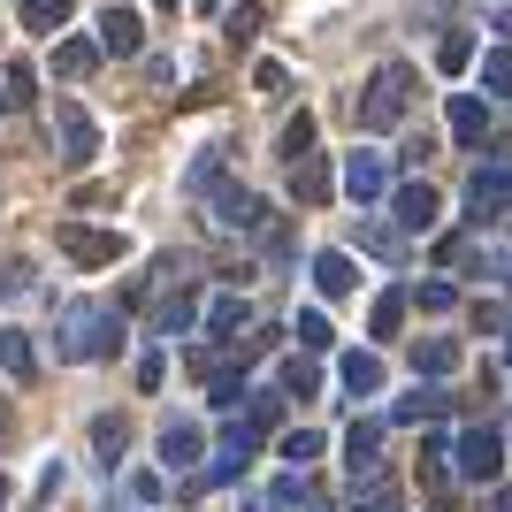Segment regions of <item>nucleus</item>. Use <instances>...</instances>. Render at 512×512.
Wrapping results in <instances>:
<instances>
[{"instance_id": "f257e3e1", "label": "nucleus", "mask_w": 512, "mask_h": 512, "mask_svg": "<svg viewBox=\"0 0 512 512\" xmlns=\"http://www.w3.org/2000/svg\"><path fill=\"white\" fill-rule=\"evenodd\" d=\"M123 344V306H107V299H69L62 321H54V352L62 360H107Z\"/></svg>"}, {"instance_id": "f03ea898", "label": "nucleus", "mask_w": 512, "mask_h": 512, "mask_svg": "<svg viewBox=\"0 0 512 512\" xmlns=\"http://www.w3.org/2000/svg\"><path fill=\"white\" fill-rule=\"evenodd\" d=\"M406 100H413V69L383 62L375 77H367V92H360V130H398L406 123Z\"/></svg>"}, {"instance_id": "7ed1b4c3", "label": "nucleus", "mask_w": 512, "mask_h": 512, "mask_svg": "<svg viewBox=\"0 0 512 512\" xmlns=\"http://www.w3.org/2000/svg\"><path fill=\"white\" fill-rule=\"evenodd\" d=\"M207 199H214V214H207L214 230H237V237H253V230H268V207H260V199L245 192V184H214Z\"/></svg>"}, {"instance_id": "20e7f679", "label": "nucleus", "mask_w": 512, "mask_h": 512, "mask_svg": "<svg viewBox=\"0 0 512 512\" xmlns=\"http://www.w3.org/2000/svg\"><path fill=\"white\" fill-rule=\"evenodd\" d=\"M54 138H62V161H69V169H85L92 153H100V123H92L77 100H54Z\"/></svg>"}, {"instance_id": "39448f33", "label": "nucleus", "mask_w": 512, "mask_h": 512, "mask_svg": "<svg viewBox=\"0 0 512 512\" xmlns=\"http://www.w3.org/2000/svg\"><path fill=\"white\" fill-rule=\"evenodd\" d=\"M390 192V161L383 153H344V199H352V207H375V199Z\"/></svg>"}, {"instance_id": "423d86ee", "label": "nucleus", "mask_w": 512, "mask_h": 512, "mask_svg": "<svg viewBox=\"0 0 512 512\" xmlns=\"http://www.w3.org/2000/svg\"><path fill=\"white\" fill-rule=\"evenodd\" d=\"M54 245H62L77 268H107V260L123 253V237H115V230H85V222H62V230H54Z\"/></svg>"}, {"instance_id": "0eeeda50", "label": "nucleus", "mask_w": 512, "mask_h": 512, "mask_svg": "<svg viewBox=\"0 0 512 512\" xmlns=\"http://www.w3.org/2000/svg\"><path fill=\"white\" fill-rule=\"evenodd\" d=\"M497 467H505L497 428H467V436H459V474H467V482H497Z\"/></svg>"}, {"instance_id": "6e6552de", "label": "nucleus", "mask_w": 512, "mask_h": 512, "mask_svg": "<svg viewBox=\"0 0 512 512\" xmlns=\"http://www.w3.org/2000/svg\"><path fill=\"white\" fill-rule=\"evenodd\" d=\"M138 46H146V23H138V8H107V16H100V54L130 62Z\"/></svg>"}, {"instance_id": "1a4fd4ad", "label": "nucleus", "mask_w": 512, "mask_h": 512, "mask_svg": "<svg viewBox=\"0 0 512 512\" xmlns=\"http://www.w3.org/2000/svg\"><path fill=\"white\" fill-rule=\"evenodd\" d=\"M199 321H207V314H199V299H192V291H169V299L153 306V337H161V344H176V337H192Z\"/></svg>"}, {"instance_id": "9d476101", "label": "nucleus", "mask_w": 512, "mask_h": 512, "mask_svg": "<svg viewBox=\"0 0 512 512\" xmlns=\"http://www.w3.org/2000/svg\"><path fill=\"white\" fill-rule=\"evenodd\" d=\"M375 451H383V421H352V436H344V467H352V482H367V490H375Z\"/></svg>"}, {"instance_id": "9b49d317", "label": "nucleus", "mask_w": 512, "mask_h": 512, "mask_svg": "<svg viewBox=\"0 0 512 512\" xmlns=\"http://www.w3.org/2000/svg\"><path fill=\"white\" fill-rule=\"evenodd\" d=\"M199 444H207L199 421H169V428H161V467H169V474H192L199 467Z\"/></svg>"}, {"instance_id": "f8f14e48", "label": "nucleus", "mask_w": 512, "mask_h": 512, "mask_svg": "<svg viewBox=\"0 0 512 512\" xmlns=\"http://www.w3.org/2000/svg\"><path fill=\"white\" fill-rule=\"evenodd\" d=\"M329 192H337V176H329V161H321V153L291 161V199H299V207H321Z\"/></svg>"}, {"instance_id": "ddd939ff", "label": "nucleus", "mask_w": 512, "mask_h": 512, "mask_svg": "<svg viewBox=\"0 0 512 512\" xmlns=\"http://www.w3.org/2000/svg\"><path fill=\"white\" fill-rule=\"evenodd\" d=\"M314 291H321V299H352V291H360L352 253H314Z\"/></svg>"}, {"instance_id": "4468645a", "label": "nucleus", "mask_w": 512, "mask_h": 512, "mask_svg": "<svg viewBox=\"0 0 512 512\" xmlns=\"http://www.w3.org/2000/svg\"><path fill=\"white\" fill-rule=\"evenodd\" d=\"M253 321V306L237 299V291H222V299H207V337L214 344H237V329Z\"/></svg>"}, {"instance_id": "2eb2a0df", "label": "nucleus", "mask_w": 512, "mask_h": 512, "mask_svg": "<svg viewBox=\"0 0 512 512\" xmlns=\"http://www.w3.org/2000/svg\"><path fill=\"white\" fill-rule=\"evenodd\" d=\"M337 383L352 390V398H375V390H383V360H375V352H344V360H337Z\"/></svg>"}, {"instance_id": "dca6fc26", "label": "nucleus", "mask_w": 512, "mask_h": 512, "mask_svg": "<svg viewBox=\"0 0 512 512\" xmlns=\"http://www.w3.org/2000/svg\"><path fill=\"white\" fill-rule=\"evenodd\" d=\"M92 69H100V39H54V77L77 85V77H92Z\"/></svg>"}, {"instance_id": "f3484780", "label": "nucleus", "mask_w": 512, "mask_h": 512, "mask_svg": "<svg viewBox=\"0 0 512 512\" xmlns=\"http://www.w3.org/2000/svg\"><path fill=\"white\" fill-rule=\"evenodd\" d=\"M467 199H474V222H490V214H497V207L512 199V176H505V169H474Z\"/></svg>"}, {"instance_id": "a211bd4d", "label": "nucleus", "mask_w": 512, "mask_h": 512, "mask_svg": "<svg viewBox=\"0 0 512 512\" xmlns=\"http://www.w3.org/2000/svg\"><path fill=\"white\" fill-rule=\"evenodd\" d=\"M482 130H490V107L474 100V92H451V138H459V146H482Z\"/></svg>"}, {"instance_id": "6ab92c4d", "label": "nucleus", "mask_w": 512, "mask_h": 512, "mask_svg": "<svg viewBox=\"0 0 512 512\" xmlns=\"http://www.w3.org/2000/svg\"><path fill=\"white\" fill-rule=\"evenodd\" d=\"M390 207H398V222H406V230H428V222H436V192H428V184H398V192H390Z\"/></svg>"}, {"instance_id": "aec40b11", "label": "nucleus", "mask_w": 512, "mask_h": 512, "mask_svg": "<svg viewBox=\"0 0 512 512\" xmlns=\"http://www.w3.org/2000/svg\"><path fill=\"white\" fill-rule=\"evenodd\" d=\"M0 367H8V383H31V375H39V352H31L23 329H0Z\"/></svg>"}, {"instance_id": "412c9836", "label": "nucleus", "mask_w": 512, "mask_h": 512, "mask_svg": "<svg viewBox=\"0 0 512 512\" xmlns=\"http://www.w3.org/2000/svg\"><path fill=\"white\" fill-rule=\"evenodd\" d=\"M69 16H77V0H23V31H46V39H54Z\"/></svg>"}, {"instance_id": "4be33fe9", "label": "nucleus", "mask_w": 512, "mask_h": 512, "mask_svg": "<svg viewBox=\"0 0 512 512\" xmlns=\"http://www.w3.org/2000/svg\"><path fill=\"white\" fill-rule=\"evenodd\" d=\"M451 367H459V344H451V337L413 344V375H451Z\"/></svg>"}, {"instance_id": "5701e85b", "label": "nucleus", "mask_w": 512, "mask_h": 512, "mask_svg": "<svg viewBox=\"0 0 512 512\" xmlns=\"http://www.w3.org/2000/svg\"><path fill=\"white\" fill-rule=\"evenodd\" d=\"M237 398H253V390H245V375H230V367H207V406H214V413H230Z\"/></svg>"}, {"instance_id": "b1692460", "label": "nucleus", "mask_w": 512, "mask_h": 512, "mask_svg": "<svg viewBox=\"0 0 512 512\" xmlns=\"http://www.w3.org/2000/svg\"><path fill=\"white\" fill-rule=\"evenodd\" d=\"M444 406H451L444 390H413V398H398V406H390V421H436Z\"/></svg>"}, {"instance_id": "393cba45", "label": "nucleus", "mask_w": 512, "mask_h": 512, "mask_svg": "<svg viewBox=\"0 0 512 512\" xmlns=\"http://www.w3.org/2000/svg\"><path fill=\"white\" fill-rule=\"evenodd\" d=\"M291 337H299L306 352H329V344H337V329H329V314H314V306H306V314L291 321Z\"/></svg>"}, {"instance_id": "a878e982", "label": "nucleus", "mask_w": 512, "mask_h": 512, "mask_svg": "<svg viewBox=\"0 0 512 512\" xmlns=\"http://www.w3.org/2000/svg\"><path fill=\"white\" fill-rule=\"evenodd\" d=\"M276 146H283V161H306V153H314V115H291Z\"/></svg>"}, {"instance_id": "bb28decb", "label": "nucleus", "mask_w": 512, "mask_h": 512, "mask_svg": "<svg viewBox=\"0 0 512 512\" xmlns=\"http://www.w3.org/2000/svg\"><path fill=\"white\" fill-rule=\"evenodd\" d=\"M398 321H406V291H383L375 314H367V329H375V337H398Z\"/></svg>"}, {"instance_id": "cd10ccee", "label": "nucleus", "mask_w": 512, "mask_h": 512, "mask_svg": "<svg viewBox=\"0 0 512 512\" xmlns=\"http://www.w3.org/2000/svg\"><path fill=\"white\" fill-rule=\"evenodd\" d=\"M276 383H283V398H314V390H321V375H314L306 360H283V367H276Z\"/></svg>"}, {"instance_id": "c85d7f7f", "label": "nucleus", "mask_w": 512, "mask_h": 512, "mask_svg": "<svg viewBox=\"0 0 512 512\" xmlns=\"http://www.w3.org/2000/svg\"><path fill=\"white\" fill-rule=\"evenodd\" d=\"M276 451H283V459H291V474H299L306 459H314V451H321V436H314V428H283V444H276Z\"/></svg>"}, {"instance_id": "c756f323", "label": "nucleus", "mask_w": 512, "mask_h": 512, "mask_svg": "<svg viewBox=\"0 0 512 512\" xmlns=\"http://www.w3.org/2000/svg\"><path fill=\"white\" fill-rule=\"evenodd\" d=\"M92 444H100V459L115 467V459H123V444H130V428H123V421H107V413H100V421H92Z\"/></svg>"}, {"instance_id": "7c9ffc66", "label": "nucleus", "mask_w": 512, "mask_h": 512, "mask_svg": "<svg viewBox=\"0 0 512 512\" xmlns=\"http://www.w3.org/2000/svg\"><path fill=\"white\" fill-rule=\"evenodd\" d=\"M214 184H222V146H207L192 161V176H184V192H214Z\"/></svg>"}, {"instance_id": "2f4dec72", "label": "nucleus", "mask_w": 512, "mask_h": 512, "mask_svg": "<svg viewBox=\"0 0 512 512\" xmlns=\"http://www.w3.org/2000/svg\"><path fill=\"white\" fill-rule=\"evenodd\" d=\"M222 31H230V39L245 46V39H253V31H260V0H237L230 16H222Z\"/></svg>"}, {"instance_id": "473e14b6", "label": "nucleus", "mask_w": 512, "mask_h": 512, "mask_svg": "<svg viewBox=\"0 0 512 512\" xmlns=\"http://www.w3.org/2000/svg\"><path fill=\"white\" fill-rule=\"evenodd\" d=\"M467 62H474V39H467V31H451V39L436 46V69H451V77H459Z\"/></svg>"}, {"instance_id": "72a5a7b5", "label": "nucleus", "mask_w": 512, "mask_h": 512, "mask_svg": "<svg viewBox=\"0 0 512 512\" xmlns=\"http://www.w3.org/2000/svg\"><path fill=\"white\" fill-rule=\"evenodd\" d=\"M245 421H253V428H276V421H283V390H260V398H245Z\"/></svg>"}, {"instance_id": "f704fd0d", "label": "nucleus", "mask_w": 512, "mask_h": 512, "mask_svg": "<svg viewBox=\"0 0 512 512\" xmlns=\"http://www.w3.org/2000/svg\"><path fill=\"white\" fill-rule=\"evenodd\" d=\"M482 85H490V92H512V46L482 54Z\"/></svg>"}, {"instance_id": "c9c22d12", "label": "nucleus", "mask_w": 512, "mask_h": 512, "mask_svg": "<svg viewBox=\"0 0 512 512\" xmlns=\"http://www.w3.org/2000/svg\"><path fill=\"white\" fill-rule=\"evenodd\" d=\"M360 245L383 253V260H398V230H383V222H360Z\"/></svg>"}, {"instance_id": "e433bc0d", "label": "nucleus", "mask_w": 512, "mask_h": 512, "mask_svg": "<svg viewBox=\"0 0 512 512\" xmlns=\"http://www.w3.org/2000/svg\"><path fill=\"white\" fill-rule=\"evenodd\" d=\"M253 85L268 92V100H283V92H291V69H283V62H260V69H253Z\"/></svg>"}, {"instance_id": "4c0bfd02", "label": "nucleus", "mask_w": 512, "mask_h": 512, "mask_svg": "<svg viewBox=\"0 0 512 512\" xmlns=\"http://www.w3.org/2000/svg\"><path fill=\"white\" fill-rule=\"evenodd\" d=\"M0 85H8V100H31L39 77H31V62H8V69H0Z\"/></svg>"}, {"instance_id": "58836bf2", "label": "nucleus", "mask_w": 512, "mask_h": 512, "mask_svg": "<svg viewBox=\"0 0 512 512\" xmlns=\"http://www.w3.org/2000/svg\"><path fill=\"white\" fill-rule=\"evenodd\" d=\"M421 306H428V314H451V306H459V291H451V283H421Z\"/></svg>"}, {"instance_id": "ea45409f", "label": "nucleus", "mask_w": 512, "mask_h": 512, "mask_svg": "<svg viewBox=\"0 0 512 512\" xmlns=\"http://www.w3.org/2000/svg\"><path fill=\"white\" fill-rule=\"evenodd\" d=\"M161 375H169V360H161V352H146V360H138V390H161Z\"/></svg>"}, {"instance_id": "a19ab883", "label": "nucleus", "mask_w": 512, "mask_h": 512, "mask_svg": "<svg viewBox=\"0 0 512 512\" xmlns=\"http://www.w3.org/2000/svg\"><path fill=\"white\" fill-rule=\"evenodd\" d=\"M360 512H398V497H390V490H367V505Z\"/></svg>"}, {"instance_id": "79ce46f5", "label": "nucleus", "mask_w": 512, "mask_h": 512, "mask_svg": "<svg viewBox=\"0 0 512 512\" xmlns=\"http://www.w3.org/2000/svg\"><path fill=\"white\" fill-rule=\"evenodd\" d=\"M490 512H512V490H497V505H490Z\"/></svg>"}, {"instance_id": "37998d69", "label": "nucleus", "mask_w": 512, "mask_h": 512, "mask_svg": "<svg viewBox=\"0 0 512 512\" xmlns=\"http://www.w3.org/2000/svg\"><path fill=\"white\" fill-rule=\"evenodd\" d=\"M199 8H222V0H199Z\"/></svg>"}, {"instance_id": "c03bdc74", "label": "nucleus", "mask_w": 512, "mask_h": 512, "mask_svg": "<svg viewBox=\"0 0 512 512\" xmlns=\"http://www.w3.org/2000/svg\"><path fill=\"white\" fill-rule=\"evenodd\" d=\"M153 8H176V0H153Z\"/></svg>"}, {"instance_id": "a18cd8bd", "label": "nucleus", "mask_w": 512, "mask_h": 512, "mask_svg": "<svg viewBox=\"0 0 512 512\" xmlns=\"http://www.w3.org/2000/svg\"><path fill=\"white\" fill-rule=\"evenodd\" d=\"M0 107H8V92H0Z\"/></svg>"}]
</instances>
